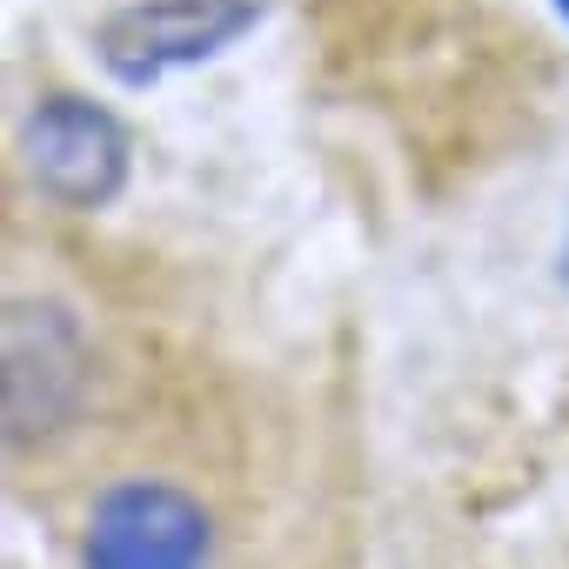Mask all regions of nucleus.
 I'll return each instance as SVG.
<instances>
[{
    "label": "nucleus",
    "mask_w": 569,
    "mask_h": 569,
    "mask_svg": "<svg viewBox=\"0 0 569 569\" xmlns=\"http://www.w3.org/2000/svg\"><path fill=\"white\" fill-rule=\"evenodd\" d=\"M94 356L68 309L54 302H14L8 309V442L28 449L34 436H54L88 402Z\"/></svg>",
    "instance_id": "obj_3"
},
{
    "label": "nucleus",
    "mask_w": 569,
    "mask_h": 569,
    "mask_svg": "<svg viewBox=\"0 0 569 569\" xmlns=\"http://www.w3.org/2000/svg\"><path fill=\"white\" fill-rule=\"evenodd\" d=\"M214 522L208 509L161 476H128L94 496L81 569H208Z\"/></svg>",
    "instance_id": "obj_1"
},
{
    "label": "nucleus",
    "mask_w": 569,
    "mask_h": 569,
    "mask_svg": "<svg viewBox=\"0 0 569 569\" xmlns=\"http://www.w3.org/2000/svg\"><path fill=\"white\" fill-rule=\"evenodd\" d=\"M254 21H261V0H128V8H114L101 21L94 48H101L114 81L148 88L174 68L221 54Z\"/></svg>",
    "instance_id": "obj_2"
},
{
    "label": "nucleus",
    "mask_w": 569,
    "mask_h": 569,
    "mask_svg": "<svg viewBox=\"0 0 569 569\" xmlns=\"http://www.w3.org/2000/svg\"><path fill=\"white\" fill-rule=\"evenodd\" d=\"M556 8H562V21H569V0H556Z\"/></svg>",
    "instance_id": "obj_5"
},
{
    "label": "nucleus",
    "mask_w": 569,
    "mask_h": 569,
    "mask_svg": "<svg viewBox=\"0 0 569 569\" xmlns=\"http://www.w3.org/2000/svg\"><path fill=\"white\" fill-rule=\"evenodd\" d=\"M21 161L54 208H108L128 181V128L81 94H48L21 128Z\"/></svg>",
    "instance_id": "obj_4"
}]
</instances>
